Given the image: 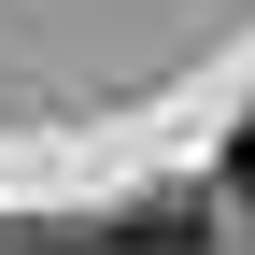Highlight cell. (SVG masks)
Returning a JSON list of instances; mask_svg holds the SVG:
<instances>
[{
  "label": "cell",
  "instance_id": "cell-1",
  "mask_svg": "<svg viewBox=\"0 0 255 255\" xmlns=\"http://www.w3.org/2000/svg\"><path fill=\"white\" fill-rule=\"evenodd\" d=\"M100 255H213V213L199 199H128L114 227H85Z\"/></svg>",
  "mask_w": 255,
  "mask_h": 255
},
{
  "label": "cell",
  "instance_id": "cell-2",
  "mask_svg": "<svg viewBox=\"0 0 255 255\" xmlns=\"http://www.w3.org/2000/svg\"><path fill=\"white\" fill-rule=\"evenodd\" d=\"M227 199H255V100L227 114Z\"/></svg>",
  "mask_w": 255,
  "mask_h": 255
},
{
  "label": "cell",
  "instance_id": "cell-3",
  "mask_svg": "<svg viewBox=\"0 0 255 255\" xmlns=\"http://www.w3.org/2000/svg\"><path fill=\"white\" fill-rule=\"evenodd\" d=\"M28 255H100V241H85V227H57V241H28Z\"/></svg>",
  "mask_w": 255,
  "mask_h": 255
}]
</instances>
